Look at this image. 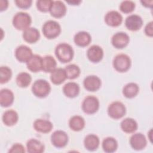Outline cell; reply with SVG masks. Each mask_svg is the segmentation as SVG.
Returning <instances> with one entry per match:
<instances>
[{
	"mask_svg": "<svg viewBox=\"0 0 153 153\" xmlns=\"http://www.w3.org/2000/svg\"><path fill=\"white\" fill-rule=\"evenodd\" d=\"M67 78L68 79H75L77 78L80 74L79 68L75 65L71 64L66 66L65 69Z\"/></svg>",
	"mask_w": 153,
	"mask_h": 153,
	"instance_id": "obj_33",
	"label": "cell"
},
{
	"mask_svg": "<svg viewBox=\"0 0 153 153\" xmlns=\"http://www.w3.org/2000/svg\"><path fill=\"white\" fill-rule=\"evenodd\" d=\"M135 8V4L131 1H124L120 5V10L124 13L128 14Z\"/></svg>",
	"mask_w": 153,
	"mask_h": 153,
	"instance_id": "obj_35",
	"label": "cell"
},
{
	"mask_svg": "<svg viewBox=\"0 0 153 153\" xmlns=\"http://www.w3.org/2000/svg\"><path fill=\"white\" fill-rule=\"evenodd\" d=\"M63 92L66 97H75L79 93V86L76 82H69L63 86Z\"/></svg>",
	"mask_w": 153,
	"mask_h": 153,
	"instance_id": "obj_22",
	"label": "cell"
},
{
	"mask_svg": "<svg viewBox=\"0 0 153 153\" xmlns=\"http://www.w3.org/2000/svg\"><path fill=\"white\" fill-rule=\"evenodd\" d=\"M74 41L78 46L84 47L89 45L91 38L89 33L85 31H80L75 35Z\"/></svg>",
	"mask_w": 153,
	"mask_h": 153,
	"instance_id": "obj_18",
	"label": "cell"
},
{
	"mask_svg": "<svg viewBox=\"0 0 153 153\" xmlns=\"http://www.w3.org/2000/svg\"><path fill=\"white\" fill-rule=\"evenodd\" d=\"M12 72L8 66H1L0 68V82L1 84L7 82L11 78Z\"/></svg>",
	"mask_w": 153,
	"mask_h": 153,
	"instance_id": "obj_34",
	"label": "cell"
},
{
	"mask_svg": "<svg viewBox=\"0 0 153 153\" xmlns=\"http://www.w3.org/2000/svg\"><path fill=\"white\" fill-rule=\"evenodd\" d=\"M125 25L128 30L136 31L141 28L143 25V20L139 16L131 14L126 18Z\"/></svg>",
	"mask_w": 153,
	"mask_h": 153,
	"instance_id": "obj_11",
	"label": "cell"
},
{
	"mask_svg": "<svg viewBox=\"0 0 153 153\" xmlns=\"http://www.w3.org/2000/svg\"><path fill=\"white\" fill-rule=\"evenodd\" d=\"M152 22H150L145 27V34L150 37L153 36V26Z\"/></svg>",
	"mask_w": 153,
	"mask_h": 153,
	"instance_id": "obj_39",
	"label": "cell"
},
{
	"mask_svg": "<svg viewBox=\"0 0 153 153\" xmlns=\"http://www.w3.org/2000/svg\"><path fill=\"white\" fill-rule=\"evenodd\" d=\"M87 56L89 60L91 62L98 63L103 58V51L100 46L93 45L87 50Z\"/></svg>",
	"mask_w": 153,
	"mask_h": 153,
	"instance_id": "obj_12",
	"label": "cell"
},
{
	"mask_svg": "<svg viewBox=\"0 0 153 153\" xmlns=\"http://www.w3.org/2000/svg\"><path fill=\"white\" fill-rule=\"evenodd\" d=\"M118 148V143L116 139L112 137H108L103 139L102 142V148L103 151L108 153L115 152Z\"/></svg>",
	"mask_w": 153,
	"mask_h": 153,
	"instance_id": "obj_30",
	"label": "cell"
},
{
	"mask_svg": "<svg viewBox=\"0 0 153 153\" xmlns=\"http://www.w3.org/2000/svg\"><path fill=\"white\" fill-rule=\"evenodd\" d=\"M113 66L115 69L118 72H126L130 69L131 66L130 58L127 54H119L114 59Z\"/></svg>",
	"mask_w": 153,
	"mask_h": 153,
	"instance_id": "obj_5",
	"label": "cell"
},
{
	"mask_svg": "<svg viewBox=\"0 0 153 153\" xmlns=\"http://www.w3.org/2000/svg\"><path fill=\"white\" fill-rule=\"evenodd\" d=\"M67 3L71 5H79L81 1H66Z\"/></svg>",
	"mask_w": 153,
	"mask_h": 153,
	"instance_id": "obj_42",
	"label": "cell"
},
{
	"mask_svg": "<svg viewBox=\"0 0 153 153\" xmlns=\"http://www.w3.org/2000/svg\"><path fill=\"white\" fill-rule=\"evenodd\" d=\"M84 88L89 91H95L101 86L100 79L96 75H89L85 78L83 82Z\"/></svg>",
	"mask_w": 153,
	"mask_h": 153,
	"instance_id": "obj_13",
	"label": "cell"
},
{
	"mask_svg": "<svg viewBox=\"0 0 153 153\" xmlns=\"http://www.w3.org/2000/svg\"><path fill=\"white\" fill-rule=\"evenodd\" d=\"M55 54L61 62H69L73 59L74 50L69 44L60 43L56 47Z\"/></svg>",
	"mask_w": 153,
	"mask_h": 153,
	"instance_id": "obj_1",
	"label": "cell"
},
{
	"mask_svg": "<svg viewBox=\"0 0 153 153\" xmlns=\"http://www.w3.org/2000/svg\"><path fill=\"white\" fill-rule=\"evenodd\" d=\"M69 126L73 131H81L85 126L84 119L81 116L74 115L70 118L69 121Z\"/></svg>",
	"mask_w": 153,
	"mask_h": 153,
	"instance_id": "obj_27",
	"label": "cell"
},
{
	"mask_svg": "<svg viewBox=\"0 0 153 153\" xmlns=\"http://www.w3.org/2000/svg\"><path fill=\"white\" fill-rule=\"evenodd\" d=\"M141 3L142 5L146 7H149V8H152V4H153V1H142Z\"/></svg>",
	"mask_w": 153,
	"mask_h": 153,
	"instance_id": "obj_41",
	"label": "cell"
},
{
	"mask_svg": "<svg viewBox=\"0 0 153 153\" xmlns=\"http://www.w3.org/2000/svg\"><path fill=\"white\" fill-rule=\"evenodd\" d=\"M14 99L13 93L9 89L4 88L0 91V104L2 107H8L12 105Z\"/></svg>",
	"mask_w": 153,
	"mask_h": 153,
	"instance_id": "obj_20",
	"label": "cell"
},
{
	"mask_svg": "<svg viewBox=\"0 0 153 153\" xmlns=\"http://www.w3.org/2000/svg\"><path fill=\"white\" fill-rule=\"evenodd\" d=\"M32 56V50L26 45H20L15 50V56L20 62H27Z\"/></svg>",
	"mask_w": 153,
	"mask_h": 153,
	"instance_id": "obj_15",
	"label": "cell"
},
{
	"mask_svg": "<svg viewBox=\"0 0 153 153\" xmlns=\"http://www.w3.org/2000/svg\"><path fill=\"white\" fill-rule=\"evenodd\" d=\"M16 83L17 85L22 88L27 87L31 82L32 78L30 74L23 72L19 74L16 77Z\"/></svg>",
	"mask_w": 153,
	"mask_h": 153,
	"instance_id": "obj_32",
	"label": "cell"
},
{
	"mask_svg": "<svg viewBox=\"0 0 153 153\" xmlns=\"http://www.w3.org/2000/svg\"><path fill=\"white\" fill-rule=\"evenodd\" d=\"M67 78L65 69L57 68L53 71L50 75L51 82L56 85H59L63 83Z\"/></svg>",
	"mask_w": 153,
	"mask_h": 153,
	"instance_id": "obj_26",
	"label": "cell"
},
{
	"mask_svg": "<svg viewBox=\"0 0 153 153\" xmlns=\"http://www.w3.org/2000/svg\"><path fill=\"white\" fill-rule=\"evenodd\" d=\"M27 151L30 153H41L44 151V145L36 139H31L26 143Z\"/></svg>",
	"mask_w": 153,
	"mask_h": 153,
	"instance_id": "obj_25",
	"label": "cell"
},
{
	"mask_svg": "<svg viewBox=\"0 0 153 153\" xmlns=\"http://www.w3.org/2000/svg\"><path fill=\"white\" fill-rule=\"evenodd\" d=\"M8 6V2L7 1L1 0L0 1V9L1 11H2L4 10H5Z\"/></svg>",
	"mask_w": 153,
	"mask_h": 153,
	"instance_id": "obj_40",
	"label": "cell"
},
{
	"mask_svg": "<svg viewBox=\"0 0 153 153\" xmlns=\"http://www.w3.org/2000/svg\"><path fill=\"white\" fill-rule=\"evenodd\" d=\"M126 109L124 105L119 101L112 102L108 108V114L113 119L118 120L124 116Z\"/></svg>",
	"mask_w": 153,
	"mask_h": 153,
	"instance_id": "obj_6",
	"label": "cell"
},
{
	"mask_svg": "<svg viewBox=\"0 0 153 153\" xmlns=\"http://www.w3.org/2000/svg\"><path fill=\"white\" fill-rule=\"evenodd\" d=\"M2 121L7 126H12L16 124L18 121L19 116L16 111L13 109L6 111L2 115Z\"/></svg>",
	"mask_w": 153,
	"mask_h": 153,
	"instance_id": "obj_24",
	"label": "cell"
},
{
	"mask_svg": "<svg viewBox=\"0 0 153 153\" xmlns=\"http://www.w3.org/2000/svg\"><path fill=\"white\" fill-rule=\"evenodd\" d=\"M148 134H149L150 136H151V135H152V129H151V130H150ZM149 139H150L151 142H152V140H152V137H151V136H150V137H149Z\"/></svg>",
	"mask_w": 153,
	"mask_h": 153,
	"instance_id": "obj_43",
	"label": "cell"
},
{
	"mask_svg": "<svg viewBox=\"0 0 153 153\" xmlns=\"http://www.w3.org/2000/svg\"><path fill=\"white\" fill-rule=\"evenodd\" d=\"M9 152H25V147L20 143L14 144L8 151Z\"/></svg>",
	"mask_w": 153,
	"mask_h": 153,
	"instance_id": "obj_38",
	"label": "cell"
},
{
	"mask_svg": "<svg viewBox=\"0 0 153 153\" xmlns=\"http://www.w3.org/2000/svg\"><path fill=\"white\" fill-rule=\"evenodd\" d=\"M61 32L59 23L54 20L47 21L42 26V33L48 39H54L58 36Z\"/></svg>",
	"mask_w": 153,
	"mask_h": 153,
	"instance_id": "obj_4",
	"label": "cell"
},
{
	"mask_svg": "<svg viewBox=\"0 0 153 153\" xmlns=\"http://www.w3.org/2000/svg\"><path fill=\"white\" fill-rule=\"evenodd\" d=\"M123 21V17L117 11H110L105 16V22L108 26L117 27L120 25Z\"/></svg>",
	"mask_w": 153,
	"mask_h": 153,
	"instance_id": "obj_14",
	"label": "cell"
},
{
	"mask_svg": "<svg viewBox=\"0 0 153 153\" xmlns=\"http://www.w3.org/2000/svg\"><path fill=\"white\" fill-rule=\"evenodd\" d=\"M51 142L55 147H65L68 142V136L64 131L56 130L51 136Z\"/></svg>",
	"mask_w": 153,
	"mask_h": 153,
	"instance_id": "obj_8",
	"label": "cell"
},
{
	"mask_svg": "<svg viewBox=\"0 0 153 153\" xmlns=\"http://www.w3.org/2000/svg\"><path fill=\"white\" fill-rule=\"evenodd\" d=\"M32 22V19L29 14L25 12H19L16 13L13 19V25L14 27L20 30H25L29 27Z\"/></svg>",
	"mask_w": 153,
	"mask_h": 153,
	"instance_id": "obj_3",
	"label": "cell"
},
{
	"mask_svg": "<svg viewBox=\"0 0 153 153\" xmlns=\"http://www.w3.org/2000/svg\"><path fill=\"white\" fill-rule=\"evenodd\" d=\"M99 108V101L97 97L93 96H87L82 103V109L87 114L96 113Z\"/></svg>",
	"mask_w": 153,
	"mask_h": 153,
	"instance_id": "obj_7",
	"label": "cell"
},
{
	"mask_svg": "<svg viewBox=\"0 0 153 153\" xmlns=\"http://www.w3.org/2000/svg\"><path fill=\"white\" fill-rule=\"evenodd\" d=\"M53 127V124L48 120L37 119L33 123V128L38 132L47 133L51 131Z\"/></svg>",
	"mask_w": 153,
	"mask_h": 153,
	"instance_id": "obj_19",
	"label": "cell"
},
{
	"mask_svg": "<svg viewBox=\"0 0 153 153\" xmlns=\"http://www.w3.org/2000/svg\"><path fill=\"white\" fill-rule=\"evenodd\" d=\"M57 63L53 57L45 56L42 58V70L45 72H52L56 69Z\"/></svg>",
	"mask_w": 153,
	"mask_h": 153,
	"instance_id": "obj_29",
	"label": "cell"
},
{
	"mask_svg": "<svg viewBox=\"0 0 153 153\" xmlns=\"http://www.w3.org/2000/svg\"><path fill=\"white\" fill-rule=\"evenodd\" d=\"M130 38L128 35L124 32H120L115 33L112 37L111 42L112 45L118 49L126 47L129 43Z\"/></svg>",
	"mask_w": 153,
	"mask_h": 153,
	"instance_id": "obj_9",
	"label": "cell"
},
{
	"mask_svg": "<svg viewBox=\"0 0 153 153\" xmlns=\"http://www.w3.org/2000/svg\"><path fill=\"white\" fill-rule=\"evenodd\" d=\"M16 5L23 9H26L31 6L32 1L31 0H16L15 1Z\"/></svg>",
	"mask_w": 153,
	"mask_h": 153,
	"instance_id": "obj_37",
	"label": "cell"
},
{
	"mask_svg": "<svg viewBox=\"0 0 153 153\" xmlns=\"http://www.w3.org/2000/svg\"><path fill=\"white\" fill-rule=\"evenodd\" d=\"M139 90V86L136 83L130 82L124 87L123 93L126 97L131 99L134 97L138 94Z\"/></svg>",
	"mask_w": 153,
	"mask_h": 153,
	"instance_id": "obj_31",
	"label": "cell"
},
{
	"mask_svg": "<svg viewBox=\"0 0 153 153\" xmlns=\"http://www.w3.org/2000/svg\"><path fill=\"white\" fill-rule=\"evenodd\" d=\"M42 58L37 54L33 55L26 62L27 69L33 72H37L42 70Z\"/></svg>",
	"mask_w": 153,
	"mask_h": 153,
	"instance_id": "obj_21",
	"label": "cell"
},
{
	"mask_svg": "<svg viewBox=\"0 0 153 153\" xmlns=\"http://www.w3.org/2000/svg\"><path fill=\"white\" fill-rule=\"evenodd\" d=\"M99 139L97 136L90 134L85 136L84 140V144L85 148L90 151H93L96 150L99 146Z\"/></svg>",
	"mask_w": 153,
	"mask_h": 153,
	"instance_id": "obj_23",
	"label": "cell"
},
{
	"mask_svg": "<svg viewBox=\"0 0 153 153\" xmlns=\"http://www.w3.org/2000/svg\"><path fill=\"white\" fill-rule=\"evenodd\" d=\"M50 13L52 16L56 18H60L64 16L66 13V7L63 2L60 1L53 2L50 10Z\"/></svg>",
	"mask_w": 153,
	"mask_h": 153,
	"instance_id": "obj_16",
	"label": "cell"
},
{
	"mask_svg": "<svg viewBox=\"0 0 153 153\" xmlns=\"http://www.w3.org/2000/svg\"><path fill=\"white\" fill-rule=\"evenodd\" d=\"M120 126L122 130L127 133H133L137 128V122L131 118H126L123 120Z\"/></svg>",
	"mask_w": 153,
	"mask_h": 153,
	"instance_id": "obj_28",
	"label": "cell"
},
{
	"mask_svg": "<svg viewBox=\"0 0 153 153\" xmlns=\"http://www.w3.org/2000/svg\"><path fill=\"white\" fill-rule=\"evenodd\" d=\"M146 139L145 136L141 133L133 134L130 139V144L131 148L136 151H140L146 146Z\"/></svg>",
	"mask_w": 153,
	"mask_h": 153,
	"instance_id": "obj_10",
	"label": "cell"
},
{
	"mask_svg": "<svg viewBox=\"0 0 153 153\" xmlns=\"http://www.w3.org/2000/svg\"><path fill=\"white\" fill-rule=\"evenodd\" d=\"M40 37L39 30L35 27H28L23 30V39L30 44L35 43L38 41Z\"/></svg>",
	"mask_w": 153,
	"mask_h": 153,
	"instance_id": "obj_17",
	"label": "cell"
},
{
	"mask_svg": "<svg viewBox=\"0 0 153 153\" xmlns=\"http://www.w3.org/2000/svg\"><path fill=\"white\" fill-rule=\"evenodd\" d=\"M53 2L51 0H39L36 1V7L41 12H47L50 11Z\"/></svg>",
	"mask_w": 153,
	"mask_h": 153,
	"instance_id": "obj_36",
	"label": "cell"
},
{
	"mask_svg": "<svg viewBox=\"0 0 153 153\" xmlns=\"http://www.w3.org/2000/svg\"><path fill=\"white\" fill-rule=\"evenodd\" d=\"M51 91L50 84L45 79H40L36 80L32 86L33 94L40 98H43L48 96Z\"/></svg>",
	"mask_w": 153,
	"mask_h": 153,
	"instance_id": "obj_2",
	"label": "cell"
}]
</instances>
